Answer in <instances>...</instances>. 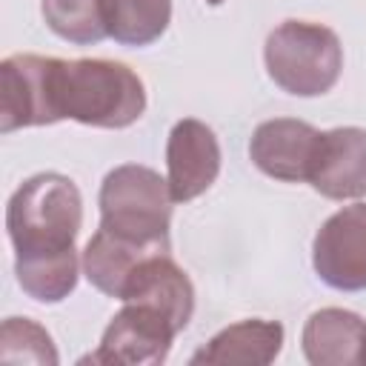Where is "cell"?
I'll use <instances>...</instances> for the list:
<instances>
[{
  "label": "cell",
  "mask_w": 366,
  "mask_h": 366,
  "mask_svg": "<svg viewBox=\"0 0 366 366\" xmlns=\"http://www.w3.org/2000/svg\"><path fill=\"white\" fill-rule=\"evenodd\" d=\"M83 226V197L71 177L40 172L23 180L6 206L20 289L37 303H60L77 286L74 240Z\"/></svg>",
  "instance_id": "cell-1"
},
{
  "label": "cell",
  "mask_w": 366,
  "mask_h": 366,
  "mask_svg": "<svg viewBox=\"0 0 366 366\" xmlns=\"http://www.w3.org/2000/svg\"><path fill=\"white\" fill-rule=\"evenodd\" d=\"M54 94L60 120L69 117L94 129H126L146 112V86L120 60L57 57Z\"/></svg>",
  "instance_id": "cell-2"
},
{
  "label": "cell",
  "mask_w": 366,
  "mask_h": 366,
  "mask_svg": "<svg viewBox=\"0 0 366 366\" xmlns=\"http://www.w3.org/2000/svg\"><path fill=\"white\" fill-rule=\"evenodd\" d=\"M100 229L157 252H169L172 192L169 180L149 166L123 163L103 177Z\"/></svg>",
  "instance_id": "cell-3"
},
{
  "label": "cell",
  "mask_w": 366,
  "mask_h": 366,
  "mask_svg": "<svg viewBox=\"0 0 366 366\" xmlns=\"http://www.w3.org/2000/svg\"><path fill=\"white\" fill-rule=\"evenodd\" d=\"M266 71L286 94L317 97L332 92L343 71V46L323 23L283 20L263 46Z\"/></svg>",
  "instance_id": "cell-4"
},
{
  "label": "cell",
  "mask_w": 366,
  "mask_h": 366,
  "mask_svg": "<svg viewBox=\"0 0 366 366\" xmlns=\"http://www.w3.org/2000/svg\"><path fill=\"white\" fill-rule=\"evenodd\" d=\"M57 57L11 54L0 63V132L49 126L60 120L54 94Z\"/></svg>",
  "instance_id": "cell-5"
},
{
  "label": "cell",
  "mask_w": 366,
  "mask_h": 366,
  "mask_svg": "<svg viewBox=\"0 0 366 366\" xmlns=\"http://www.w3.org/2000/svg\"><path fill=\"white\" fill-rule=\"evenodd\" d=\"M312 266L337 292L366 289V203L343 206L323 220L312 240Z\"/></svg>",
  "instance_id": "cell-6"
},
{
  "label": "cell",
  "mask_w": 366,
  "mask_h": 366,
  "mask_svg": "<svg viewBox=\"0 0 366 366\" xmlns=\"http://www.w3.org/2000/svg\"><path fill=\"white\" fill-rule=\"evenodd\" d=\"M177 329L157 309L143 303H123V309L106 326L100 346L80 363H123V366H157L169 357Z\"/></svg>",
  "instance_id": "cell-7"
},
{
  "label": "cell",
  "mask_w": 366,
  "mask_h": 366,
  "mask_svg": "<svg viewBox=\"0 0 366 366\" xmlns=\"http://www.w3.org/2000/svg\"><path fill=\"white\" fill-rule=\"evenodd\" d=\"M320 134L312 123L295 117H274L263 120L249 140L252 163L283 183H309L312 166L317 157Z\"/></svg>",
  "instance_id": "cell-8"
},
{
  "label": "cell",
  "mask_w": 366,
  "mask_h": 366,
  "mask_svg": "<svg viewBox=\"0 0 366 366\" xmlns=\"http://www.w3.org/2000/svg\"><path fill=\"white\" fill-rule=\"evenodd\" d=\"M217 134L197 117H183L172 126L166 140V180L174 203L200 197L220 174Z\"/></svg>",
  "instance_id": "cell-9"
},
{
  "label": "cell",
  "mask_w": 366,
  "mask_h": 366,
  "mask_svg": "<svg viewBox=\"0 0 366 366\" xmlns=\"http://www.w3.org/2000/svg\"><path fill=\"white\" fill-rule=\"evenodd\" d=\"M117 300L143 303V306L157 309L163 317L172 320V326L177 332H183L194 315V286H192L189 274L172 260L169 252L143 257L132 269Z\"/></svg>",
  "instance_id": "cell-10"
},
{
  "label": "cell",
  "mask_w": 366,
  "mask_h": 366,
  "mask_svg": "<svg viewBox=\"0 0 366 366\" xmlns=\"http://www.w3.org/2000/svg\"><path fill=\"white\" fill-rule=\"evenodd\" d=\"M309 183L329 200L366 197V129L337 126L323 132Z\"/></svg>",
  "instance_id": "cell-11"
},
{
  "label": "cell",
  "mask_w": 366,
  "mask_h": 366,
  "mask_svg": "<svg viewBox=\"0 0 366 366\" xmlns=\"http://www.w3.org/2000/svg\"><path fill=\"white\" fill-rule=\"evenodd\" d=\"M303 355L312 366H363L366 363V320L349 309H317L309 315Z\"/></svg>",
  "instance_id": "cell-12"
},
{
  "label": "cell",
  "mask_w": 366,
  "mask_h": 366,
  "mask_svg": "<svg viewBox=\"0 0 366 366\" xmlns=\"http://www.w3.org/2000/svg\"><path fill=\"white\" fill-rule=\"evenodd\" d=\"M283 349V326L277 320L263 317H246L226 329H220L209 343H203L189 363L192 366H226V363H243V366H266L272 363Z\"/></svg>",
  "instance_id": "cell-13"
},
{
  "label": "cell",
  "mask_w": 366,
  "mask_h": 366,
  "mask_svg": "<svg viewBox=\"0 0 366 366\" xmlns=\"http://www.w3.org/2000/svg\"><path fill=\"white\" fill-rule=\"evenodd\" d=\"M149 254H157V249H146V246L129 243L106 229H97L83 249V274L89 277V283L97 292H103L109 297H120L132 269Z\"/></svg>",
  "instance_id": "cell-14"
},
{
  "label": "cell",
  "mask_w": 366,
  "mask_h": 366,
  "mask_svg": "<svg viewBox=\"0 0 366 366\" xmlns=\"http://www.w3.org/2000/svg\"><path fill=\"white\" fill-rule=\"evenodd\" d=\"M106 31L120 46H149L172 23V0H103Z\"/></svg>",
  "instance_id": "cell-15"
},
{
  "label": "cell",
  "mask_w": 366,
  "mask_h": 366,
  "mask_svg": "<svg viewBox=\"0 0 366 366\" xmlns=\"http://www.w3.org/2000/svg\"><path fill=\"white\" fill-rule=\"evenodd\" d=\"M46 26L77 46H92L109 37L103 20V0H43L40 3Z\"/></svg>",
  "instance_id": "cell-16"
},
{
  "label": "cell",
  "mask_w": 366,
  "mask_h": 366,
  "mask_svg": "<svg viewBox=\"0 0 366 366\" xmlns=\"http://www.w3.org/2000/svg\"><path fill=\"white\" fill-rule=\"evenodd\" d=\"M0 360L3 363H49L54 366L57 349L51 335L29 317H6L0 326Z\"/></svg>",
  "instance_id": "cell-17"
},
{
  "label": "cell",
  "mask_w": 366,
  "mask_h": 366,
  "mask_svg": "<svg viewBox=\"0 0 366 366\" xmlns=\"http://www.w3.org/2000/svg\"><path fill=\"white\" fill-rule=\"evenodd\" d=\"M206 3H209V6H220L223 0H206Z\"/></svg>",
  "instance_id": "cell-18"
}]
</instances>
